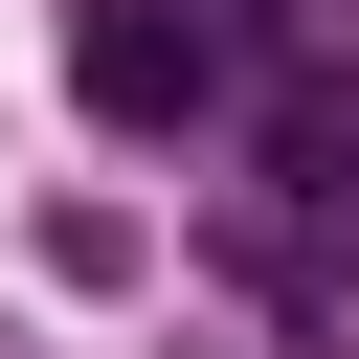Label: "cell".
Masks as SVG:
<instances>
[{
	"mask_svg": "<svg viewBox=\"0 0 359 359\" xmlns=\"http://www.w3.org/2000/svg\"><path fill=\"white\" fill-rule=\"evenodd\" d=\"M67 67H90V112H135V135H157V112H202V90H224V22H202V0H90V22H67Z\"/></svg>",
	"mask_w": 359,
	"mask_h": 359,
	"instance_id": "obj_1",
	"label": "cell"
}]
</instances>
